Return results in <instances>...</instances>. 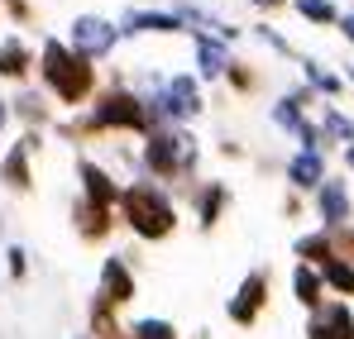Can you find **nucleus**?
<instances>
[{"label": "nucleus", "instance_id": "obj_22", "mask_svg": "<svg viewBox=\"0 0 354 339\" xmlns=\"http://www.w3.org/2000/svg\"><path fill=\"white\" fill-rule=\"evenodd\" d=\"M5 177H10L15 186H24V182H29V177H24V148H15V153L5 158Z\"/></svg>", "mask_w": 354, "mask_h": 339}, {"label": "nucleus", "instance_id": "obj_23", "mask_svg": "<svg viewBox=\"0 0 354 339\" xmlns=\"http://www.w3.org/2000/svg\"><path fill=\"white\" fill-rule=\"evenodd\" d=\"M306 77H311V81H316L321 91H340V77H330V72H321L316 62H306Z\"/></svg>", "mask_w": 354, "mask_h": 339}, {"label": "nucleus", "instance_id": "obj_17", "mask_svg": "<svg viewBox=\"0 0 354 339\" xmlns=\"http://www.w3.org/2000/svg\"><path fill=\"white\" fill-rule=\"evenodd\" d=\"M297 253H301V258H311V263H321V268L335 258V249H330V239H326V234H306V239H297Z\"/></svg>", "mask_w": 354, "mask_h": 339}, {"label": "nucleus", "instance_id": "obj_12", "mask_svg": "<svg viewBox=\"0 0 354 339\" xmlns=\"http://www.w3.org/2000/svg\"><path fill=\"white\" fill-rule=\"evenodd\" d=\"M149 29L173 34V29H182V19L177 14H149V10H129L124 14V34H149Z\"/></svg>", "mask_w": 354, "mask_h": 339}, {"label": "nucleus", "instance_id": "obj_14", "mask_svg": "<svg viewBox=\"0 0 354 339\" xmlns=\"http://www.w3.org/2000/svg\"><path fill=\"white\" fill-rule=\"evenodd\" d=\"M82 177H86V196H91V206H111V201H115V186H111V177H106L101 168L82 163Z\"/></svg>", "mask_w": 354, "mask_h": 339}, {"label": "nucleus", "instance_id": "obj_3", "mask_svg": "<svg viewBox=\"0 0 354 339\" xmlns=\"http://www.w3.org/2000/svg\"><path fill=\"white\" fill-rule=\"evenodd\" d=\"M144 158H149V168L163 172V177L187 172L196 163V139H192V134H153L149 148H144Z\"/></svg>", "mask_w": 354, "mask_h": 339}, {"label": "nucleus", "instance_id": "obj_25", "mask_svg": "<svg viewBox=\"0 0 354 339\" xmlns=\"http://www.w3.org/2000/svg\"><path fill=\"white\" fill-rule=\"evenodd\" d=\"M345 163H350V168H354V148H350V153H345Z\"/></svg>", "mask_w": 354, "mask_h": 339}, {"label": "nucleus", "instance_id": "obj_21", "mask_svg": "<svg viewBox=\"0 0 354 339\" xmlns=\"http://www.w3.org/2000/svg\"><path fill=\"white\" fill-rule=\"evenodd\" d=\"M134 339H173V325L168 320H139L134 325Z\"/></svg>", "mask_w": 354, "mask_h": 339}, {"label": "nucleus", "instance_id": "obj_9", "mask_svg": "<svg viewBox=\"0 0 354 339\" xmlns=\"http://www.w3.org/2000/svg\"><path fill=\"white\" fill-rule=\"evenodd\" d=\"M321 220L330 229H340L350 220V186L340 177H326V186H321Z\"/></svg>", "mask_w": 354, "mask_h": 339}, {"label": "nucleus", "instance_id": "obj_20", "mask_svg": "<svg viewBox=\"0 0 354 339\" xmlns=\"http://www.w3.org/2000/svg\"><path fill=\"white\" fill-rule=\"evenodd\" d=\"M221 201H225V186H211V191L201 196V225H216V215H221Z\"/></svg>", "mask_w": 354, "mask_h": 339}, {"label": "nucleus", "instance_id": "obj_16", "mask_svg": "<svg viewBox=\"0 0 354 339\" xmlns=\"http://www.w3.org/2000/svg\"><path fill=\"white\" fill-rule=\"evenodd\" d=\"M196 62H201V72L206 77H221L230 62H225V48L216 43V39H196Z\"/></svg>", "mask_w": 354, "mask_h": 339}, {"label": "nucleus", "instance_id": "obj_13", "mask_svg": "<svg viewBox=\"0 0 354 339\" xmlns=\"http://www.w3.org/2000/svg\"><path fill=\"white\" fill-rule=\"evenodd\" d=\"M292 287H297V301H301V306H321V287H326V278H321L316 268L301 263V268L292 273Z\"/></svg>", "mask_w": 354, "mask_h": 339}, {"label": "nucleus", "instance_id": "obj_27", "mask_svg": "<svg viewBox=\"0 0 354 339\" xmlns=\"http://www.w3.org/2000/svg\"><path fill=\"white\" fill-rule=\"evenodd\" d=\"M0 124H5V106H0Z\"/></svg>", "mask_w": 354, "mask_h": 339}, {"label": "nucleus", "instance_id": "obj_1", "mask_svg": "<svg viewBox=\"0 0 354 339\" xmlns=\"http://www.w3.org/2000/svg\"><path fill=\"white\" fill-rule=\"evenodd\" d=\"M120 206H124V220L134 225V234H144V239H163V234H173V225H177L168 196L153 191V186H129V191L120 196Z\"/></svg>", "mask_w": 354, "mask_h": 339}, {"label": "nucleus", "instance_id": "obj_5", "mask_svg": "<svg viewBox=\"0 0 354 339\" xmlns=\"http://www.w3.org/2000/svg\"><path fill=\"white\" fill-rule=\"evenodd\" d=\"M115 24H106V19H96V14H82L77 24H72V48L77 53H86V57H101V53H111L115 48Z\"/></svg>", "mask_w": 354, "mask_h": 339}, {"label": "nucleus", "instance_id": "obj_8", "mask_svg": "<svg viewBox=\"0 0 354 339\" xmlns=\"http://www.w3.org/2000/svg\"><path fill=\"white\" fill-rule=\"evenodd\" d=\"M350 330H354V320H350V306H345V301H335V306L316 311V316H311V325H306V335H311V339H345Z\"/></svg>", "mask_w": 354, "mask_h": 339}, {"label": "nucleus", "instance_id": "obj_18", "mask_svg": "<svg viewBox=\"0 0 354 339\" xmlns=\"http://www.w3.org/2000/svg\"><path fill=\"white\" fill-rule=\"evenodd\" d=\"M24 62H29V53H24V43H15V39H5V43H0V72L19 77V72H24Z\"/></svg>", "mask_w": 354, "mask_h": 339}, {"label": "nucleus", "instance_id": "obj_2", "mask_svg": "<svg viewBox=\"0 0 354 339\" xmlns=\"http://www.w3.org/2000/svg\"><path fill=\"white\" fill-rule=\"evenodd\" d=\"M44 77L53 81V91H58L62 101H82L86 86H91V72L82 67V57H72L67 48H58V43L44 48Z\"/></svg>", "mask_w": 354, "mask_h": 339}, {"label": "nucleus", "instance_id": "obj_28", "mask_svg": "<svg viewBox=\"0 0 354 339\" xmlns=\"http://www.w3.org/2000/svg\"><path fill=\"white\" fill-rule=\"evenodd\" d=\"M345 339H354V330H350V335H345Z\"/></svg>", "mask_w": 354, "mask_h": 339}, {"label": "nucleus", "instance_id": "obj_7", "mask_svg": "<svg viewBox=\"0 0 354 339\" xmlns=\"http://www.w3.org/2000/svg\"><path fill=\"white\" fill-rule=\"evenodd\" d=\"M96 124H120V129H149V110L134 96H106V106L96 110Z\"/></svg>", "mask_w": 354, "mask_h": 339}, {"label": "nucleus", "instance_id": "obj_4", "mask_svg": "<svg viewBox=\"0 0 354 339\" xmlns=\"http://www.w3.org/2000/svg\"><path fill=\"white\" fill-rule=\"evenodd\" d=\"M149 106H158V119H192V115L201 110V91H196L192 77H173L163 86V96L149 101Z\"/></svg>", "mask_w": 354, "mask_h": 339}, {"label": "nucleus", "instance_id": "obj_6", "mask_svg": "<svg viewBox=\"0 0 354 339\" xmlns=\"http://www.w3.org/2000/svg\"><path fill=\"white\" fill-rule=\"evenodd\" d=\"M263 301H268V278H263V273H249V278L239 282L235 301H230V320H235V325H254V316H259Z\"/></svg>", "mask_w": 354, "mask_h": 339}, {"label": "nucleus", "instance_id": "obj_19", "mask_svg": "<svg viewBox=\"0 0 354 339\" xmlns=\"http://www.w3.org/2000/svg\"><path fill=\"white\" fill-rule=\"evenodd\" d=\"M297 10H301L306 19H316V24H330V19H335V5H330V0H297Z\"/></svg>", "mask_w": 354, "mask_h": 339}, {"label": "nucleus", "instance_id": "obj_24", "mask_svg": "<svg viewBox=\"0 0 354 339\" xmlns=\"http://www.w3.org/2000/svg\"><path fill=\"white\" fill-rule=\"evenodd\" d=\"M340 29H345V39H350V43H354V10H350V14H345V19H340Z\"/></svg>", "mask_w": 354, "mask_h": 339}, {"label": "nucleus", "instance_id": "obj_11", "mask_svg": "<svg viewBox=\"0 0 354 339\" xmlns=\"http://www.w3.org/2000/svg\"><path fill=\"white\" fill-rule=\"evenodd\" d=\"M101 296H106V301H115V306L134 296V278H129V268H124L120 258H111V263H106V273H101Z\"/></svg>", "mask_w": 354, "mask_h": 339}, {"label": "nucleus", "instance_id": "obj_15", "mask_svg": "<svg viewBox=\"0 0 354 339\" xmlns=\"http://www.w3.org/2000/svg\"><path fill=\"white\" fill-rule=\"evenodd\" d=\"M321 278L335 287L340 296H354V258H330V263L321 268Z\"/></svg>", "mask_w": 354, "mask_h": 339}, {"label": "nucleus", "instance_id": "obj_10", "mask_svg": "<svg viewBox=\"0 0 354 339\" xmlns=\"http://www.w3.org/2000/svg\"><path fill=\"white\" fill-rule=\"evenodd\" d=\"M288 182L301 186V191H306V186H326V158L311 153V148H301L292 163H288Z\"/></svg>", "mask_w": 354, "mask_h": 339}, {"label": "nucleus", "instance_id": "obj_26", "mask_svg": "<svg viewBox=\"0 0 354 339\" xmlns=\"http://www.w3.org/2000/svg\"><path fill=\"white\" fill-rule=\"evenodd\" d=\"M259 5H278V0H259Z\"/></svg>", "mask_w": 354, "mask_h": 339}]
</instances>
